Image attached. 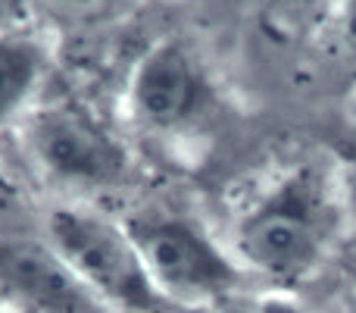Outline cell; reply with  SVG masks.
<instances>
[{
	"label": "cell",
	"instance_id": "1",
	"mask_svg": "<svg viewBox=\"0 0 356 313\" xmlns=\"http://www.w3.org/2000/svg\"><path fill=\"white\" fill-rule=\"evenodd\" d=\"M334 232L338 204L325 172L294 166L238 213L228 251L244 273L294 285L325 264Z\"/></svg>",
	"mask_w": 356,
	"mask_h": 313
},
{
	"label": "cell",
	"instance_id": "2",
	"mask_svg": "<svg viewBox=\"0 0 356 313\" xmlns=\"http://www.w3.org/2000/svg\"><path fill=\"white\" fill-rule=\"evenodd\" d=\"M122 222L166 304L207 307L228 301L244 282V270L232 251L216 245L213 235L191 216L154 207L138 210Z\"/></svg>",
	"mask_w": 356,
	"mask_h": 313
},
{
	"label": "cell",
	"instance_id": "3",
	"mask_svg": "<svg viewBox=\"0 0 356 313\" xmlns=\"http://www.w3.org/2000/svg\"><path fill=\"white\" fill-rule=\"evenodd\" d=\"M44 235L110 310L154 313L166 304L150 282L125 222L91 207L60 204L47 213Z\"/></svg>",
	"mask_w": 356,
	"mask_h": 313
},
{
	"label": "cell",
	"instance_id": "4",
	"mask_svg": "<svg viewBox=\"0 0 356 313\" xmlns=\"http://www.w3.org/2000/svg\"><path fill=\"white\" fill-rule=\"evenodd\" d=\"M25 144L44 176L72 188H110L131 166L122 142L75 104H50L31 113Z\"/></svg>",
	"mask_w": 356,
	"mask_h": 313
},
{
	"label": "cell",
	"instance_id": "5",
	"mask_svg": "<svg viewBox=\"0 0 356 313\" xmlns=\"http://www.w3.org/2000/svg\"><path fill=\"white\" fill-rule=\"evenodd\" d=\"M0 298L16 313H110L47 235L0 232Z\"/></svg>",
	"mask_w": 356,
	"mask_h": 313
},
{
	"label": "cell",
	"instance_id": "6",
	"mask_svg": "<svg viewBox=\"0 0 356 313\" xmlns=\"http://www.w3.org/2000/svg\"><path fill=\"white\" fill-rule=\"evenodd\" d=\"M209 104V82L178 38L150 44L129 75V110L144 129L169 135L191 125Z\"/></svg>",
	"mask_w": 356,
	"mask_h": 313
},
{
	"label": "cell",
	"instance_id": "7",
	"mask_svg": "<svg viewBox=\"0 0 356 313\" xmlns=\"http://www.w3.org/2000/svg\"><path fill=\"white\" fill-rule=\"evenodd\" d=\"M47 72V54L31 35H0V129L13 125L31 104Z\"/></svg>",
	"mask_w": 356,
	"mask_h": 313
},
{
	"label": "cell",
	"instance_id": "8",
	"mask_svg": "<svg viewBox=\"0 0 356 313\" xmlns=\"http://www.w3.org/2000/svg\"><path fill=\"white\" fill-rule=\"evenodd\" d=\"M232 313H297V310L284 301H250V304H238Z\"/></svg>",
	"mask_w": 356,
	"mask_h": 313
},
{
	"label": "cell",
	"instance_id": "9",
	"mask_svg": "<svg viewBox=\"0 0 356 313\" xmlns=\"http://www.w3.org/2000/svg\"><path fill=\"white\" fill-rule=\"evenodd\" d=\"M341 31H344V41L356 50V0H347L341 10Z\"/></svg>",
	"mask_w": 356,
	"mask_h": 313
},
{
	"label": "cell",
	"instance_id": "10",
	"mask_svg": "<svg viewBox=\"0 0 356 313\" xmlns=\"http://www.w3.org/2000/svg\"><path fill=\"white\" fill-rule=\"evenodd\" d=\"M16 13H19V0H0V35L13 31Z\"/></svg>",
	"mask_w": 356,
	"mask_h": 313
},
{
	"label": "cell",
	"instance_id": "11",
	"mask_svg": "<svg viewBox=\"0 0 356 313\" xmlns=\"http://www.w3.org/2000/svg\"><path fill=\"white\" fill-rule=\"evenodd\" d=\"M60 3H91V0H60Z\"/></svg>",
	"mask_w": 356,
	"mask_h": 313
},
{
	"label": "cell",
	"instance_id": "12",
	"mask_svg": "<svg viewBox=\"0 0 356 313\" xmlns=\"http://www.w3.org/2000/svg\"><path fill=\"white\" fill-rule=\"evenodd\" d=\"M0 313H6V310H0Z\"/></svg>",
	"mask_w": 356,
	"mask_h": 313
}]
</instances>
